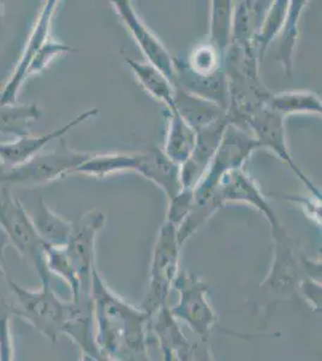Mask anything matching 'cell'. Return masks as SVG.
Listing matches in <instances>:
<instances>
[{"label":"cell","mask_w":322,"mask_h":361,"mask_svg":"<svg viewBox=\"0 0 322 361\" xmlns=\"http://www.w3.org/2000/svg\"><path fill=\"white\" fill-rule=\"evenodd\" d=\"M76 51L78 49H74L73 46L56 42L52 37H49V40L41 47L40 51L37 52L33 62L30 64V68L28 70V78L42 73L51 63L54 62L56 58L59 57L61 54H74Z\"/></svg>","instance_id":"obj_31"},{"label":"cell","mask_w":322,"mask_h":361,"mask_svg":"<svg viewBox=\"0 0 322 361\" xmlns=\"http://www.w3.org/2000/svg\"><path fill=\"white\" fill-rule=\"evenodd\" d=\"M298 293L314 308V311L321 310V281L304 277L298 288Z\"/></svg>","instance_id":"obj_36"},{"label":"cell","mask_w":322,"mask_h":361,"mask_svg":"<svg viewBox=\"0 0 322 361\" xmlns=\"http://www.w3.org/2000/svg\"><path fill=\"white\" fill-rule=\"evenodd\" d=\"M224 62L225 58L206 42L192 51L185 64L195 74L211 76L224 70Z\"/></svg>","instance_id":"obj_30"},{"label":"cell","mask_w":322,"mask_h":361,"mask_svg":"<svg viewBox=\"0 0 322 361\" xmlns=\"http://www.w3.org/2000/svg\"><path fill=\"white\" fill-rule=\"evenodd\" d=\"M192 204H194V190L192 189L183 188L171 200H168V212L166 219L173 226H180L183 222L184 218L190 212Z\"/></svg>","instance_id":"obj_32"},{"label":"cell","mask_w":322,"mask_h":361,"mask_svg":"<svg viewBox=\"0 0 322 361\" xmlns=\"http://www.w3.org/2000/svg\"><path fill=\"white\" fill-rule=\"evenodd\" d=\"M135 171L158 185L168 200H171L183 189L180 165L168 159L160 148L151 147L147 152H141V159Z\"/></svg>","instance_id":"obj_16"},{"label":"cell","mask_w":322,"mask_h":361,"mask_svg":"<svg viewBox=\"0 0 322 361\" xmlns=\"http://www.w3.org/2000/svg\"><path fill=\"white\" fill-rule=\"evenodd\" d=\"M235 1L212 0L209 13V45L226 57L233 42V17Z\"/></svg>","instance_id":"obj_24"},{"label":"cell","mask_w":322,"mask_h":361,"mask_svg":"<svg viewBox=\"0 0 322 361\" xmlns=\"http://www.w3.org/2000/svg\"><path fill=\"white\" fill-rule=\"evenodd\" d=\"M4 3H1V1H0V18L4 16Z\"/></svg>","instance_id":"obj_40"},{"label":"cell","mask_w":322,"mask_h":361,"mask_svg":"<svg viewBox=\"0 0 322 361\" xmlns=\"http://www.w3.org/2000/svg\"><path fill=\"white\" fill-rule=\"evenodd\" d=\"M37 103L0 105V134L22 139L30 135V128L40 118Z\"/></svg>","instance_id":"obj_25"},{"label":"cell","mask_w":322,"mask_h":361,"mask_svg":"<svg viewBox=\"0 0 322 361\" xmlns=\"http://www.w3.org/2000/svg\"><path fill=\"white\" fill-rule=\"evenodd\" d=\"M90 300L95 341L104 359L140 361L148 357L146 331L151 316L112 292L98 267L92 275Z\"/></svg>","instance_id":"obj_1"},{"label":"cell","mask_w":322,"mask_h":361,"mask_svg":"<svg viewBox=\"0 0 322 361\" xmlns=\"http://www.w3.org/2000/svg\"><path fill=\"white\" fill-rule=\"evenodd\" d=\"M173 288L178 292V302L170 307L177 320H183L201 340H209L214 333L226 334L209 301V284L190 274L180 271Z\"/></svg>","instance_id":"obj_4"},{"label":"cell","mask_w":322,"mask_h":361,"mask_svg":"<svg viewBox=\"0 0 322 361\" xmlns=\"http://www.w3.org/2000/svg\"><path fill=\"white\" fill-rule=\"evenodd\" d=\"M5 265L0 259V323L4 320H11L15 316V296L10 288V276L5 270Z\"/></svg>","instance_id":"obj_33"},{"label":"cell","mask_w":322,"mask_h":361,"mask_svg":"<svg viewBox=\"0 0 322 361\" xmlns=\"http://www.w3.org/2000/svg\"><path fill=\"white\" fill-rule=\"evenodd\" d=\"M0 228L20 257L37 270L41 281H52L44 259L45 243L34 229L28 211L6 187L0 189Z\"/></svg>","instance_id":"obj_5"},{"label":"cell","mask_w":322,"mask_h":361,"mask_svg":"<svg viewBox=\"0 0 322 361\" xmlns=\"http://www.w3.org/2000/svg\"><path fill=\"white\" fill-rule=\"evenodd\" d=\"M141 159V152L137 153H107V154H92V156L78 165L73 173H81L87 176L104 178L109 175L135 171Z\"/></svg>","instance_id":"obj_23"},{"label":"cell","mask_w":322,"mask_h":361,"mask_svg":"<svg viewBox=\"0 0 322 361\" xmlns=\"http://www.w3.org/2000/svg\"><path fill=\"white\" fill-rule=\"evenodd\" d=\"M8 240L6 238V235L4 234V231L0 228V259L5 263V250L8 248Z\"/></svg>","instance_id":"obj_38"},{"label":"cell","mask_w":322,"mask_h":361,"mask_svg":"<svg viewBox=\"0 0 322 361\" xmlns=\"http://www.w3.org/2000/svg\"><path fill=\"white\" fill-rule=\"evenodd\" d=\"M81 361H98L94 357H89V355H87V354H82Z\"/></svg>","instance_id":"obj_39"},{"label":"cell","mask_w":322,"mask_h":361,"mask_svg":"<svg viewBox=\"0 0 322 361\" xmlns=\"http://www.w3.org/2000/svg\"><path fill=\"white\" fill-rule=\"evenodd\" d=\"M209 340H200L196 343H189L175 354L178 361H214Z\"/></svg>","instance_id":"obj_34"},{"label":"cell","mask_w":322,"mask_h":361,"mask_svg":"<svg viewBox=\"0 0 322 361\" xmlns=\"http://www.w3.org/2000/svg\"><path fill=\"white\" fill-rule=\"evenodd\" d=\"M260 149L253 134L245 128L228 124L211 164L194 188V204L209 200L226 173L244 166L249 157Z\"/></svg>","instance_id":"obj_6"},{"label":"cell","mask_w":322,"mask_h":361,"mask_svg":"<svg viewBox=\"0 0 322 361\" xmlns=\"http://www.w3.org/2000/svg\"><path fill=\"white\" fill-rule=\"evenodd\" d=\"M168 134L163 152L168 159L180 166L194 152L196 132L184 121L173 105L168 107Z\"/></svg>","instance_id":"obj_19"},{"label":"cell","mask_w":322,"mask_h":361,"mask_svg":"<svg viewBox=\"0 0 322 361\" xmlns=\"http://www.w3.org/2000/svg\"><path fill=\"white\" fill-rule=\"evenodd\" d=\"M271 1H237L233 6L231 46L256 49L255 37Z\"/></svg>","instance_id":"obj_17"},{"label":"cell","mask_w":322,"mask_h":361,"mask_svg":"<svg viewBox=\"0 0 322 361\" xmlns=\"http://www.w3.org/2000/svg\"><path fill=\"white\" fill-rule=\"evenodd\" d=\"M268 106L283 117L298 114L321 115V98L311 90H289L272 94Z\"/></svg>","instance_id":"obj_27"},{"label":"cell","mask_w":322,"mask_h":361,"mask_svg":"<svg viewBox=\"0 0 322 361\" xmlns=\"http://www.w3.org/2000/svg\"><path fill=\"white\" fill-rule=\"evenodd\" d=\"M5 164L0 160V173H1V171H3V169H4Z\"/></svg>","instance_id":"obj_41"},{"label":"cell","mask_w":322,"mask_h":361,"mask_svg":"<svg viewBox=\"0 0 322 361\" xmlns=\"http://www.w3.org/2000/svg\"><path fill=\"white\" fill-rule=\"evenodd\" d=\"M10 288L15 296V316L28 322L34 329L56 343L66 334L74 312V302H66L57 295L52 281H41V288L30 290L16 283L11 277Z\"/></svg>","instance_id":"obj_2"},{"label":"cell","mask_w":322,"mask_h":361,"mask_svg":"<svg viewBox=\"0 0 322 361\" xmlns=\"http://www.w3.org/2000/svg\"><path fill=\"white\" fill-rule=\"evenodd\" d=\"M39 238L52 246H66L73 229V223L54 212L44 197H39L37 205L28 212Z\"/></svg>","instance_id":"obj_20"},{"label":"cell","mask_w":322,"mask_h":361,"mask_svg":"<svg viewBox=\"0 0 322 361\" xmlns=\"http://www.w3.org/2000/svg\"><path fill=\"white\" fill-rule=\"evenodd\" d=\"M289 3L290 0H277V1L269 3L255 37V46H256L259 58L264 57L271 42H273L280 33L283 25L285 23Z\"/></svg>","instance_id":"obj_29"},{"label":"cell","mask_w":322,"mask_h":361,"mask_svg":"<svg viewBox=\"0 0 322 361\" xmlns=\"http://www.w3.org/2000/svg\"><path fill=\"white\" fill-rule=\"evenodd\" d=\"M44 259L46 269L51 276H58L63 279L71 290L73 301H76L81 295V288L78 281V274L75 271L66 246H52L44 245Z\"/></svg>","instance_id":"obj_28"},{"label":"cell","mask_w":322,"mask_h":361,"mask_svg":"<svg viewBox=\"0 0 322 361\" xmlns=\"http://www.w3.org/2000/svg\"><path fill=\"white\" fill-rule=\"evenodd\" d=\"M111 4L128 30L130 32L131 37H134L142 54L147 58L148 63L163 71L173 83L175 57H172L163 42H160L158 37L141 20L130 0H116L111 1Z\"/></svg>","instance_id":"obj_12"},{"label":"cell","mask_w":322,"mask_h":361,"mask_svg":"<svg viewBox=\"0 0 322 361\" xmlns=\"http://www.w3.org/2000/svg\"><path fill=\"white\" fill-rule=\"evenodd\" d=\"M214 195L221 206L226 205L228 202L248 204L265 216L269 226L279 222V218L266 200L261 189L244 168L237 169L224 175L219 185H216Z\"/></svg>","instance_id":"obj_13"},{"label":"cell","mask_w":322,"mask_h":361,"mask_svg":"<svg viewBox=\"0 0 322 361\" xmlns=\"http://www.w3.org/2000/svg\"><path fill=\"white\" fill-rule=\"evenodd\" d=\"M284 119L285 117L279 115L267 105L255 112L252 117H249L248 121L245 122V129H248L249 132L253 134L259 147L266 148L275 153L279 159L283 160L296 173V176L302 180L303 185H306L309 193L321 199V192L318 190V187L313 183V180L304 175L292 159L286 142Z\"/></svg>","instance_id":"obj_10"},{"label":"cell","mask_w":322,"mask_h":361,"mask_svg":"<svg viewBox=\"0 0 322 361\" xmlns=\"http://www.w3.org/2000/svg\"><path fill=\"white\" fill-rule=\"evenodd\" d=\"M180 248L182 246L177 238V226L165 221L156 235L151 253L149 287L143 301V311L149 316L168 304V296L180 272Z\"/></svg>","instance_id":"obj_7"},{"label":"cell","mask_w":322,"mask_h":361,"mask_svg":"<svg viewBox=\"0 0 322 361\" xmlns=\"http://www.w3.org/2000/svg\"><path fill=\"white\" fill-rule=\"evenodd\" d=\"M231 121L228 116L209 124L196 132V144L192 157L184 164L180 165V182L182 187L187 189L195 188L211 164V160L216 154L221 145L225 129Z\"/></svg>","instance_id":"obj_14"},{"label":"cell","mask_w":322,"mask_h":361,"mask_svg":"<svg viewBox=\"0 0 322 361\" xmlns=\"http://www.w3.org/2000/svg\"><path fill=\"white\" fill-rule=\"evenodd\" d=\"M124 59L137 78L140 86L142 87L148 94L163 103L166 107L173 105L175 87L163 71L156 69L149 63L137 62L127 56Z\"/></svg>","instance_id":"obj_22"},{"label":"cell","mask_w":322,"mask_h":361,"mask_svg":"<svg viewBox=\"0 0 322 361\" xmlns=\"http://www.w3.org/2000/svg\"><path fill=\"white\" fill-rule=\"evenodd\" d=\"M0 361H13V336L10 320L0 323Z\"/></svg>","instance_id":"obj_37"},{"label":"cell","mask_w":322,"mask_h":361,"mask_svg":"<svg viewBox=\"0 0 322 361\" xmlns=\"http://www.w3.org/2000/svg\"><path fill=\"white\" fill-rule=\"evenodd\" d=\"M289 202H296L311 218L316 224L321 226V199L310 194V197H295V195H279Z\"/></svg>","instance_id":"obj_35"},{"label":"cell","mask_w":322,"mask_h":361,"mask_svg":"<svg viewBox=\"0 0 322 361\" xmlns=\"http://www.w3.org/2000/svg\"><path fill=\"white\" fill-rule=\"evenodd\" d=\"M175 87L173 106L184 121L197 132L228 115V110L211 100L192 94L188 90Z\"/></svg>","instance_id":"obj_18"},{"label":"cell","mask_w":322,"mask_h":361,"mask_svg":"<svg viewBox=\"0 0 322 361\" xmlns=\"http://www.w3.org/2000/svg\"><path fill=\"white\" fill-rule=\"evenodd\" d=\"M273 238V262L259 292L268 304H275L297 294L299 284L308 277L303 267V253L280 221L271 226Z\"/></svg>","instance_id":"obj_3"},{"label":"cell","mask_w":322,"mask_h":361,"mask_svg":"<svg viewBox=\"0 0 322 361\" xmlns=\"http://www.w3.org/2000/svg\"><path fill=\"white\" fill-rule=\"evenodd\" d=\"M106 222V216L99 209H90L73 223L66 248L73 263L81 288L80 298H90L92 275L97 267L95 243ZM78 298V299H80Z\"/></svg>","instance_id":"obj_9"},{"label":"cell","mask_w":322,"mask_h":361,"mask_svg":"<svg viewBox=\"0 0 322 361\" xmlns=\"http://www.w3.org/2000/svg\"><path fill=\"white\" fill-rule=\"evenodd\" d=\"M306 4L308 1L306 0H290L285 23L278 35L280 37V44L277 58L282 63L283 69L287 76H292L294 73L295 58L299 40V22Z\"/></svg>","instance_id":"obj_21"},{"label":"cell","mask_w":322,"mask_h":361,"mask_svg":"<svg viewBox=\"0 0 322 361\" xmlns=\"http://www.w3.org/2000/svg\"><path fill=\"white\" fill-rule=\"evenodd\" d=\"M99 109H89L82 112L78 117L71 119L69 123L64 124L59 129L54 132L46 133L44 135H30L16 139L13 142H0V160L8 166H16L23 164L27 160L32 159L45 148L46 145L49 144L54 140H59L64 137L70 130L78 127L80 124L86 122L92 117L98 115Z\"/></svg>","instance_id":"obj_15"},{"label":"cell","mask_w":322,"mask_h":361,"mask_svg":"<svg viewBox=\"0 0 322 361\" xmlns=\"http://www.w3.org/2000/svg\"><path fill=\"white\" fill-rule=\"evenodd\" d=\"M61 149L39 153L32 159L16 166L5 165L0 173V183L8 185H47L58 178L71 175L78 165L86 161L92 153L78 152L70 148L61 137Z\"/></svg>","instance_id":"obj_8"},{"label":"cell","mask_w":322,"mask_h":361,"mask_svg":"<svg viewBox=\"0 0 322 361\" xmlns=\"http://www.w3.org/2000/svg\"><path fill=\"white\" fill-rule=\"evenodd\" d=\"M58 4L59 3L57 0H47L45 4L42 5L33 30L29 35L28 42L25 44V49L22 52V57L17 63L16 68L8 78V82L5 83L4 88L0 92V105L16 104L20 90L25 85V80L28 78L30 64L41 47L51 37L52 20H54Z\"/></svg>","instance_id":"obj_11"},{"label":"cell","mask_w":322,"mask_h":361,"mask_svg":"<svg viewBox=\"0 0 322 361\" xmlns=\"http://www.w3.org/2000/svg\"><path fill=\"white\" fill-rule=\"evenodd\" d=\"M149 322L154 323L155 335L159 338L165 360L171 361L180 349L190 343L180 331L178 320L172 316L168 306L151 314Z\"/></svg>","instance_id":"obj_26"}]
</instances>
